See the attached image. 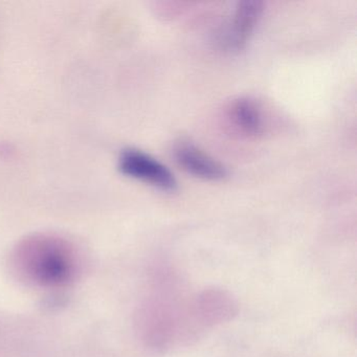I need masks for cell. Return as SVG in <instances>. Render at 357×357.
<instances>
[{
  "instance_id": "cell-4",
  "label": "cell",
  "mask_w": 357,
  "mask_h": 357,
  "mask_svg": "<svg viewBox=\"0 0 357 357\" xmlns=\"http://www.w3.org/2000/svg\"><path fill=\"white\" fill-rule=\"evenodd\" d=\"M173 155L177 165L194 176L206 181H221L227 176V168L223 165L191 144H179L174 148Z\"/></svg>"
},
{
  "instance_id": "cell-2",
  "label": "cell",
  "mask_w": 357,
  "mask_h": 357,
  "mask_svg": "<svg viewBox=\"0 0 357 357\" xmlns=\"http://www.w3.org/2000/svg\"><path fill=\"white\" fill-rule=\"evenodd\" d=\"M35 248L33 273L43 285L57 286L66 283L72 275V265L56 242L39 239L31 242Z\"/></svg>"
},
{
  "instance_id": "cell-3",
  "label": "cell",
  "mask_w": 357,
  "mask_h": 357,
  "mask_svg": "<svg viewBox=\"0 0 357 357\" xmlns=\"http://www.w3.org/2000/svg\"><path fill=\"white\" fill-rule=\"evenodd\" d=\"M263 13V3L244 0L237 3L233 20L222 35V45L227 51L237 52L245 47Z\"/></svg>"
},
{
  "instance_id": "cell-6",
  "label": "cell",
  "mask_w": 357,
  "mask_h": 357,
  "mask_svg": "<svg viewBox=\"0 0 357 357\" xmlns=\"http://www.w3.org/2000/svg\"><path fill=\"white\" fill-rule=\"evenodd\" d=\"M235 305L229 296L221 291H206L197 302L199 319L215 324L229 319L235 312Z\"/></svg>"
},
{
  "instance_id": "cell-5",
  "label": "cell",
  "mask_w": 357,
  "mask_h": 357,
  "mask_svg": "<svg viewBox=\"0 0 357 357\" xmlns=\"http://www.w3.org/2000/svg\"><path fill=\"white\" fill-rule=\"evenodd\" d=\"M234 124L244 135L256 137L263 132V119L256 102L248 98H240L231 104L229 110Z\"/></svg>"
},
{
  "instance_id": "cell-1",
  "label": "cell",
  "mask_w": 357,
  "mask_h": 357,
  "mask_svg": "<svg viewBox=\"0 0 357 357\" xmlns=\"http://www.w3.org/2000/svg\"><path fill=\"white\" fill-rule=\"evenodd\" d=\"M119 170L162 191L173 192L177 188L174 174L162 162L139 150H124L119 158Z\"/></svg>"
}]
</instances>
